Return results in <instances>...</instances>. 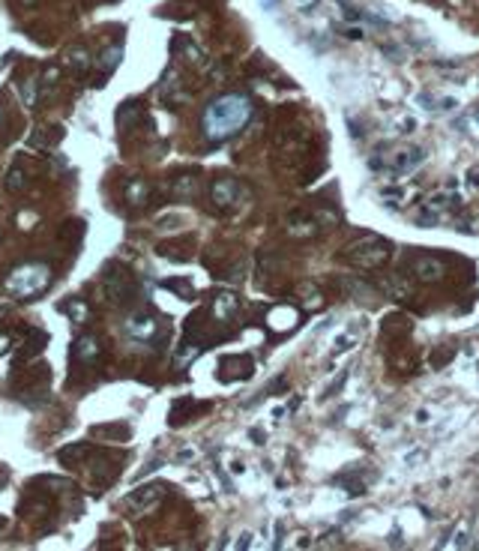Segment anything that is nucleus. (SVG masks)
I'll return each instance as SVG.
<instances>
[{
  "label": "nucleus",
  "instance_id": "nucleus-13",
  "mask_svg": "<svg viewBox=\"0 0 479 551\" xmlns=\"http://www.w3.org/2000/svg\"><path fill=\"white\" fill-rule=\"evenodd\" d=\"M450 207H452V198L450 195H431L426 204H422L419 210H417V222L419 225H438V222H443L447 219V213H450Z\"/></svg>",
  "mask_w": 479,
  "mask_h": 551
},
{
  "label": "nucleus",
  "instance_id": "nucleus-30",
  "mask_svg": "<svg viewBox=\"0 0 479 551\" xmlns=\"http://www.w3.org/2000/svg\"><path fill=\"white\" fill-rule=\"evenodd\" d=\"M162 288L174 291V294L180 297V300H192V297H195V288H192V282H186V279H165Z\"/></svg>",
  "mask_w": 479,
  "mask_h": 551
},
{
  "label": "nucleus",
  "instance_id": "nucleus-8",
  "mask_svg": "<svg viewBox=\"0 0 479 551\" xmlns=\"http://www.w3.org/2000/svg\"><path fill=\"white\" fill-rule=\"evenodd\" d=\"M123 330H126L129 339L150 342V339H156V336H159L162 324H159V318H156L153 312H135V314H129V318H126Z\"/></svg>",
  "mask_w": 479,
  "mask_h": 551
},
{
  "label": "nucleus",
  "instance_id": "nucleus-25",
  "mask_svg": "<svg viewBox=\"0 0 479 551\" xmlns=\"http://www.w3.org/2000/svg\"><path fill=\"white\" fill-rule=\"evenodd\" d=\"M63 141V126H51V129H36V135L30 138V147H42V150H51L58 147Z\"/></svg>",
  "mask_w": 479,
  "mask_h": 551
},
{
  "label": "nucleus",
  "instance_id": "nucleus-17",
  "mask_svg": "<svg viewBox=\"0 0 479 551\" xmlns=\"http://www.w3.org/2000/svg\"><path fill=\"white\" fill-rule=\"evenodd\" d=\"M198 195V174L195 171H183L171 177V198L174 201H192Z\"/></svg>",
  "mask_w": 479,
  "mask_h": 551
},
{
  "label": "nucleus",
  "instance_id": "nucleus-36",
  "mask_svg": "<svg viewBox=\"0 0 479 551\" xmlns=\"http://www.w3.org/2000/svg\"><path fill=\"white\" fill-rule=\"evenodd\" d=\"M344 378H348V375H344V372H342V375H339L336 380H332V387H330V390L324 392V399H332V396H336V392H339V390L344 387Z\"/></svg>",
  "mask_w": 479,
  "mask_h": 551
},
{
  "label": "nucleus",
  "instance_id": "nucleus-21",
  "mask_svg": "<svg viewBox=\"0 0 479 551\" xmlns=\"http://www.w3.org/2000/svg\"><path fill=\"white\" fill-rule=\"evenodd\" d=\"M48 347V333L46 330H36V327H27L25 330V342H21V354L27 359L30 357H39L42 351Z\"/></svg>",
  "mask_w": 479,
  "mask_h": 551
},
{
  "label": "nucleus",
  "instance_id": "nucleus-29",
  "mask_svg": "<svg viewBox=\"0 0 479 551\" xmlns=\"http://www.w3.org/2000/svg\"><path fill=\"white\" fill-rule=\"evenodd\" d=\"M60 312H63V314H69L72 324H84V321H87V306H84V300H78V297L66 300L63 306H60Z\"/></svg>",
  "mask_w": 479,
  "mask_h": 551
},
{
  "label": "nucleus",
  "instance_id": "nucleus-43",
  "mask_svg": "<svg viewBox=\"0 0 479 551\" xmlns=\"http://www.w3.org/2000/svg\"><path fill=\"white\" fill-rule=\"evenodd\" d=\"M299 4H309V0H299Z\"/></svg>",
  "mask_w": 479,
  "mask_h": 551
},
{
  "label": "nucleus",
  "instance_id": "nucleus-7",
  "mask_svg": "<svg viewBox=\"0 0 479 551\" xmlns=\"http://www.w3.org/2000/svg\"><path fill=\"white\" fill-rule=\"evenodd\" d=\"M324 222L327 225H332L336 219H324L321 213H306V210H294L291 216H288V234L291 237H315V234L324 228Z\"/></svg>",
  "mask_w": 479,
  "mask_h": 551
},
{
  "label": "nucleus",
  "instance_id": "nucleus-22",
  "mask_svg": "<svg viewBox=\"0 0 479 551\" xmlns=\"http://www.w3.org/2000/svg\"><path fill=\"white\" fill-rule=\"evenodd\" d=\"M66 63H69V69H72V75H87L90 72V66H93V58H90V51L84 48V45H72L69 51H66Z\"/></svg>",
  "mask_w": 479,
  "mask_h": 551
},
{
  "label": "nucleus",
  "instance_id": "nucleus-20",
  "mask_svg": "<svg viewBox=\"0 0 479 551\" xmlns=\"http://www.w3.org/2000/svg\"><path fill=\"white\" fill-rule=\"evenodd\" d=\"M195 249V240L192 237H183V240H171V243H162L159 246V255L168 258V261H189Z\"/></svg>",
  "mask_w": 479,
  "mask_h": 551
},
{
  "label": "nucleus",
  "instance_id": "nucleus-28",
  "mask_svg": "<svg viewBox=\"0 0 479 551\" xmlns=\"http://www.w3.org/2000/svg\"><path fill=\"white\" fill-rule=\"evenodd\" d=\"M18 93H21V99H25L27 108H36V102H39V81H36V78H25V81L18 84Z\"/></svg>",
  "mask_w": 479,
  "mask_h": 551
},
{
  "label": "nucleus",
  "instance_id": "nucleus-3",
  "mask_svg": "<svg viewBox=\"0 0 479 551\" xmlns=\"http://www.w3.org/2000/svg\"><path fill=\"white\" fill-rule=\"evenodd\" d=\"M389 252H393V246H389L384 237H377V234H365V237H356L353 243H348L339 255V261H344L348 267H356V270H377L389 261Z\"/></svg>",
  "mask_w": 479,
  "mask_h": 551
},
{
  "label": "nucleus",
  "instance_id": "nucleus-39",
  "mask_svg": "<svg viewBox=\"0 0 479 551\" xmlns=\"http://www.w3.org/2000/svg\"><path fill=\"white\" fill-rule=\"evenodd\" d=\"M6 347H9V336L4 333V336H0V354H4V351H6Z\"/></svg>",
  "mask_w": 479,
  "mask_h": 551
},
{
  "label": "nucleus",
  "instance_id": "nucleus-42",
  "mask_svg": "<svg viewBox=\"0 0 479 551\" xmlns=\"http://www.w3.org/2000/svg\"><path fill=\"white\" fill-rule=\"evenodd\" d=\"M0 120H4V108H0Z\"/></svg>",
  "mask_w": 479,
  "mask_h": 551
},
{
  "label": "nucleus",
  "instance_id": "nucleus-26",
  "mask_svg": "<svg viewBox=\"0 0 479 551\" xmlns=\"http://www.w3.org/2000/svg\"><path fill=\"white\" fill-rule=\"evenodd\" d=\"M90 434L102 437V441H126V437L132 434V429H129V425H120V423H114V425H93Z\"/></svg>",
  "mask_w": 479,
  "mask_h": 551
},
{
  "label": "nucleus",
  "instance_id": "nucleus-10",
  "mask_svg": "<svg viewBox=\"0 0 479 551\" xmlns=\"http://www.w3.org/2000/svg\"><path fill=\"white\" fill-rule=\"evenodd\" d=\"M162 498H165V486H162V482H147V486H138L135 491L129 494L126 507L132 512H150Z\"/></svg>",
  "mask_w": 479,
  "mask_h": 551
},
{
  "label": "nucleus",
  "instance_id": "nucleus-33",
  "mask_svg": "<svg viewBox=\"0 0 479 551\" xmlns=\"http://www.w3.org/2000/svg\"><path fill=\"white\" fill-rule=\"evenodd\" d=\"M81 234H84V222H81V219H72V222H66V225H63L60 237H63V240H69V237H75V240H78Z\"/></svg>",
  "mask_w": 479,
  "mask_h": 551
},
{
  "label": "nucleus",
  "instance_id": "nucleus-12",
  "mask_svg": "<svg viewBox=\"0 0 479 551\" xmlns=\"http://www.w3.org/2000/svg\"><path fill=\"white\" fill-rule=\"evenodd\" d=\"M207 312L213 314L216 324H231L234 318H237L240 312V300L231 294V291H219V294H213V300H210Z\"/></svg>",
  "mask_w": 479,
  "mask_h": 551
},
{
  "label": "nucleus",
  "instance_id": "nucleus-19",
  "mask_svg": "<svg viewBox=\"0 0 479 551\" xmlns=\"http://www.w3.org/2000/svg\"><path fill=\"white\" fill-rule=\"evenodd\" d=\"M141 120H144V105L138 102V99H129V102H123L117 108V129L120 132L135 129Z\"/></svg>",
  "mask_w": 479,
  "mask_h": 551
},
{
  "label": "nucleus",
  "instance_id": "nucleus-14",
  "mask_svg": "<svg viewBox=\"0 0 479 551\" xmlns=\"http://www.w3.org/2000/svg\"><path fill=\"white\" fill-rule=\"evenodd\" d=\"M201 411H210V404H198L195 399H189V396H183V399H177L174 404H171V413H168V425H183V423H189L195 417V413H201Z\"/></svg>",
  "mask_w": 479,
  "mask_h": 551
},
{
  "label": "nucleus",
  "instance_id": "nucleus-16",
  "mask_svg": "<svg viewBox=\"0 0 479 551\" xmlns=\"http://www.w3.org/2000/svg\"><path fill=\"white\" fill-rule=\"evenodd\" d=\"M120 60H123V45H111V48H105L102 54L96 58V69H99V78L93 87H102V81L111 75L120 66Z\"/></svg>",
  "mask_w": 479,
  "mask_h": 551
},
{
  "label": "nucleus",
  "instance_id": "nucleus-24",
  "mask_svg": "<svg viewBox=\"0 0 479 551\" xmlns=\"http://www.w3.org/2000/svg\"><path fill=\"white\" fill-rule=\"evenodd\" d=\"M90 444H84V441H78V444H69V446H63L60 453H58V462L63 465V467H75V465H81L84 458H90Z\"/></svg>",
  "mask_w": 479,
  "mask_h": 551
},
{
  "label": "nucleus",
  "instance_id": "nucleus-34",
  "mask_svg": "<svg viewBox=\"0 0 479 551\" xmlns=\"http://www.w3.org/2000/svg\"><path fill=\"white\" fill-rule=\"evenodd\" d=\"M353 342H356V333H353V330L344 333V336H339V339H336V354H339V351H348Z\"/></svg>",
  "mask_w": 479,
  "mask_h": 551
},
{
  "label": "nucleus",
  "instance_id": "nucleus-35",
  "mask_svg": "<svg viewBox=\"0 0 479 551\" xmlns=\"http://www.w3.org/2000/svg\"><path fill=\"white\" fill-rule=\"evenodd\" d=\"M452 354H455V351H452V347H450V351H443V354H438V351H434V354H431V366H434V369H440V366H447V363H450V359H452Z\"/></svg>",
  "mask_w": 479,
  "mask_h": 551
},
{
  "label": "nucleus",
  "instance_id": "nucleus-44",
  "mask_svg": "<svg viewBox=\"0 0 479 551\" xmlns=\"http://www.w3.org/2000/svg\"><path fill=\"white\" fill-rule=\"evenodd\" d=\"M476 120H479V111H476Z\"/></svg>",
  "mask_w": 479,
  "mask_h": 551
},
{
  "label": "nucleus",
  "instance_id": "nucleus-27",
  "mask_svg": "<svg viewBox=\"0 0 479 551\" xmlns=\"http://www.w3.org/2000/svg\"><path fill=\"white\" fill-rule=\"evenodd\" d=\"M171 48H174V54H180V51H183L189 63H195V66H204V51L198 48L195 42H189L186 36H177V39H174V45H171Z\"/></svg>",
  "mask_w": 479,
  "mask_h": 551
},
{
  "label": "nucleus",
  "instance_id": "nucleus-15",
  "mask_svg": "<svg viewBox=\"0 0 479 551\" xmlns=\"http://www.w3.org/2000/svg\"><path fill=\"white\" fill-rule=\"evenodd\" d=\"M99 354H102V347H99V339L96 336H78L75 345H72V359L78 366H90L99 359Z\"/></svg>",
  "mask_w": 479,
  "mask_h": 551
},
{
  "label": "nucleus",
  "instance_id": "nucleus-40",
  "mask_svg": "<svg viewBox=\"0 0 479 551\" xmlns=\"http://www.w3.org/2000/svg\"><path fill=\"white\" fill-rule=\"evenodd\" d=\"M6 479H9V470H6V467H0V486H4Z\"/></svg>",
  "mask_w": 479,
  "mask_h": 551
},
{
  "label": "nucleus",
  "instance_id": "nucleus-5",
  "mask_svg": "<svg viewBox=\"0 0 479 551\" xmlns=\"http://www.w3.org/2000/svg\"><path fill=\"white\" fill-rule=\"evenodd\" d=\"M407 270H410V279H414V282H422V285H434V282H440V279L447 276V264H443L438 255L410 258Z\"/></svg>",
  "mask_w": 479,
  "mask_h": 551
},
{
  "label": "nucleus",
  "instance_id": "nucleus-23",
  "mask_svg": "<svg viewBox=\"0 0 479 551\" xmlns=\"http://www.w3.org/2000/svg\"><path fill=\"white\" fill-rule=\"evenodd\" d=\"M123 198H126V204H129V207H144V204H147V198H150V186H147V180L132 177L129 183L123 186Z\"/></svg>",
  "mask_w": 479,
  "mask_h": 551
},
{
  "label": "nucleus",
  "instance_id": "nucleus-11",
  "mask_svg": "<svg viewBox=\"0 0 479 551\" xmlns=\"http://www.w3.org/2000/svg\"><path fill=\"white\" fill-rule=\"evenodd\" d=\"M252 372H255V363L246 354H231V357L219 359V378L222 380H246V378H252Z\"/></svg>",
  "mask_w": 479,
  "mask_h": 551
},
{
  "label": "nucleus",
  "instance_id": "nucleus-1",
  "mask_svg": "<svg viewBox=\"0 0 479 551\" xmlns=\"http://www.w3.org/2000/svg\"><path fill=\"white\" fill-rule=\"evenodd\" d=\"M252 120V99L243 93L216 96L201 114V132L207 141H228Z\"/></svg>",
  "mask_w": 479,
  "mask_h": 551
},
{
  "label": "nucleus",
  "instance_id": "nucleus-41",
  "mask_svg": "<svg viewBox=\"0 0 479 551\" xmlns=\"http://www.w3.org/2000/svg\"><path fill=\"white\" fill-rule=\"evenodd\" d=\"M4 527H6V519H0V531H4Z\"/></svg>",
  "mask_w": 479,
  "mask_h": 551
},
{
  "label": "nucleus",
  "instance_id": "nucleus-31",
  "mask_svg": "<svg viewBox=\"0 0 479 551\" xmlns=\"http://www.w3.org/2000/svg\"><path fill=\"white\" fill-rule=\"evenodd\" d=\"M386 291L393 300H410V285L405 282V276H389Z\"/></svg>",
  "mask_w": 479,
  "mask_h": 551
},
{
  "label": "nucleus",
  "instance_id": "nucleus-9",
  "mask_svg": "<svg viewBox=\"0 0 479 551\" xmlns=\"http://www.w3.org/2000/svg\"><path fill=\"white\" fill-rule=\"evenodd\" d=\"M422 159H426V150H422V147H402V150H396L393 156H386L384 168H386V174L402 177V174H410L414 168H419Z\"/></svg>",
  "mask_w": 479,
  "mask_h": 551
},
{
  "label": "nucleus",
  "instance_id": "nucleus-4",
  "mask_svg": "<svg viewBox=\"0 0 479 551\" xmlns=\"http://www.w3.org/2000/svg\"><path fill=\"white\" fill-rule=\"evenodd\" d=\"M102 294L111 306H126V303H132L138 294L135 276H132L123 264H108L102 270Z\"/></svg>",
  "mask_w": 479,
  "mask_h": 551
},
{
  "label": "nucleus",
  "instance_id": "nucleus-2",
  "mask_svg": "<svg viewBox=\"0 0 479 551\" xmlns=\"http://www.w3.org/2000/svg\"><path fill=\"white\" fill-rule=\"evenodd\" d=\"M48 285H51V267L42 264V261H27V264H21L9 273L4 288L13 297L27 303V300H36L39 294H46Z\"/></svg>",
  "mask_w": 479,
  "mask_h": 551
},
{
  "label": "nucleus",
  "instance_id": "nucleus-6",
  "mask_svg": "<svg viewBox=\"0 0 479 551\" xmlns=\"http://www.w3.org/2000/svg\"><path fill=\"white\" fill-rule=\"evenodd\" d=\"M210 201H213L216 210H234L240 201V183L231 174H219L210 183Z\"/></svg>",
  "mask_w": 479,
  "mask_h": 551
},
{
  "label": "nucleus",
  "instance_id": "nucleus-38",
  "mask_svg": "<svg viewBox=\"0 0 479 551\" xmlns=\"http://www.w3.org/2000/svg\"><path fill=\"white\" fill-rule=\"evenodd\" d=\"M15 4H18V6H25V9H30V6H36L39 0H15Z\"/></svg>",
  "mask_w": 479,
  "mask_h": 551
},
{
  "label": "nucleus",
  "instance_id": "nucleus-18",
  "mask_svg": "<svg viewBox=\"0 0 479 551\" xmlns=\"http://www.w3.org/2000/svg\"><path fill=\"white\" fill-rule=\"evenodd\" d=\"M369 479H372V474L365 477L363 467H351V470H342V474L332 479V482H336V486H342L348 494H363L365 486H369Z\"/></svg>",
  "mask_w": 479,
  "mask_h": 551
},
{
  "label": "nucleus",
  "instance_id": "nucleus-32",
  "mask_svg": "<svg viewBox=\"0 0 479 551\" xmlns=\"http://www.w3.org/2000/svg\"><path fill=\"white\" fill-rule=\"evenodd\" d=\"M25 183H27V177H25V171H21V165H13L9 168V174H6V192H13V195H18L21 189H25Z\"/></svg>",
  "mask_w": 479,
  "mask_h": 551
},
{
  "label": "nucleus",
  "instance_id": "nucleus-37",
  "mask_svg": "<svg viewBox=\"0 0 479 551\" xmlns=\"http://www.w3.org/2000/svg\"><path fill=\"white\" fill-rule=\"evenodd\" d=\"M58 75H60L58 66H48V69L42 72V78H46V84H48V81H58Z\"/></svg>",
  "mask_w": 479,
  "mask_h": 551
}]
</instances>
